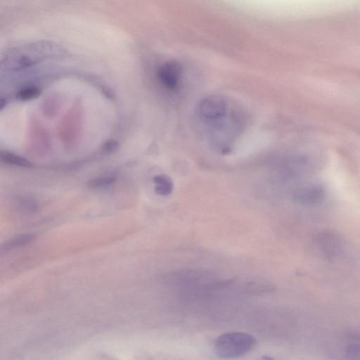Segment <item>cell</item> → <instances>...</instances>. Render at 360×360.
I'll list each match as a JSON object with an SVG mask.
<instances>
[{"label":"cell","mask_w":360,"mask_h":360,"mask_svg":"<svg viewBox=\"0 0 360 360\" xmlns=\"http://www.w3.org/2000/svg\"><path fill=\"white\" fill-rule=\"evenodd\" d=\"M1 160L3 162L19 167H30V162L26 159L8 152H1Z\"/></svg>","instance_id":"cell-8"},{"label":"cell","mask_w":360,"mask_h":360,"mask_svg":"<svg viewBox=\"0 0 360 360\" xmlns=\"http://www.w3.org/2000/svg\"><path fill=\"white\" fill-rule=\"evenodd\" d=\"M292 200L303 205H315L323 200L325 195L323 188L320 185L311 184L299 187L293 191Z\"/></svg>","instance_id":"cell-5"},{"label":"cell","mask_w":360,"mask_h":360,"mask_svg":"<svg viewBox=\"0 0 360 360\" xmlns=\"http://www.w3.org/2000/svg\"><path fill=\"white\" fill-rule=\"evenodd\" d=\"M257 360H275V359L269 356L264 355V356L259 357Z\"/></svg>","instance_id":"cell-12"},{"label":"cell","mask_w":360,"mask_h":360,"mask_svg":"<svg viewBox=\"0 0 360 360\" xmlns=\"http://www.w3.org/2000/svg\"><path fill=\"white\" fill-rule=\"evenodd\" d=\"M347 360H360V345L350 344L345 349Z\"/></svg>","instance_id":"cell-10"},{"label":"cell","mask_w":360,"mask_h":360,"mask_svg":"<svg viewBox=\"0 0 360 360\" xmlns=\"http://www.w3.org/2000/svg\"><path fill=\"white\" fill-rule=\"evenodd\" d=\"M157 77L160 84L165 90L176 93L180 89L183 83V67L176 60L166 61L158 68Z\"/></svg>","instance_id":"cell-3"},{"label":"cell","mask_w":360,"mask_h":360,"mask_svg":"<svg viewBox=\"0 0 360 360\" xmlns=\"http://www.w3.org/2000/svg\"><path fill=\"white\" fill-rule=\"evenodd\" d=\"M197 129L208 145L228 153L243 132L247 115L240 104L222 95L203 98L195 110Z\"/></svg>","instance_id":"cell-1"},{"label":"cell","mask_w":360,"mask_h":360,"mask_svg":"<svg viewBox=\"0 0 360 360\" xmlns=\"http://www.w3.org/2000/svg\"><path fill=\"white\" fill-rule=\"evenodd\" d=\"M155 191L159 195L166 196L173 191V182L171 178L166 174H158L153 177Z\"/></svg>","instance_id":"cell-6"},{"label":"cell","mask_w":360,"mask_h":360,"mask_svg":"<svg viewBox=\"0 0 360 360\" xmlns=\"http://www.w3.org/2000/svg\"><path fill=\"white\" fill-rule=\"evenodd\" d=\"M314 242L321 252L328 259L336 258L344 250L343 238L332 231H323L318 233Z\"/></svg>","instance_id":"cell-4"},{"label":"cell","mask_w":360,"mask_h":360,"mask_svg":"<svg viewBox=\"0 0 360 360\" xmlns=\"http://www.w3.org/2000/svg\"><path fill=\"white\" fill-rule=\"evenodd\" d=\"M37 94V89L34 88H27L21 91L19 94V96L22 99L30 98L33 97Z\"/></svg>","instance_id":"cell-11"},{"label":"cell","mask_w":360,"mask_h":360,"mask_svg":"<svg viewBox=\"0 0 360 360\" xmlns=\"http://www.w3.org/2000/svg\"><path fill=\"white\" fill-rule=\"evenodd\" d=\"M34 238L32 234H20L6 241L1 246V252H6L30 244Z\"/></svg>","instance_id":"cell-7"},{"label":"cell","mask_w":360,"mask_h":360,"mask_svg":"<svg viewBox=\"0 0 360 360\" xmlns=\"http://www.w3.org/2000/svg\"><path fill=\"white\" fill-rule=\"evenodd\" d=\"M255 345L256 340L252 335L230 332L218 337L214 343V351L220 359H236L250 352Z\"/></svg>","instance_id":"cell-2"},{"label":"cell","mask_w":360,"mask_h":360,"mask_svg":"<svg viewBox=\"0 0 360 360\" xmlns=\"http://www.w3.org/2000/svg\"><path fill=\"white\" fill-rule=\"evenodd\" d=\"M115 179L116 177L113 175L102 176L90 180L87 186L92 188H105L112 184Z\"/></svg>","instance_id":"cell-9"}]
</instances>
